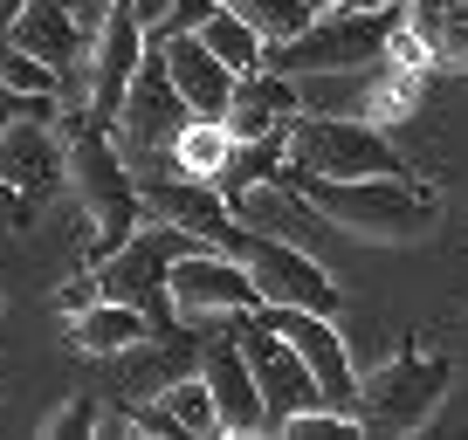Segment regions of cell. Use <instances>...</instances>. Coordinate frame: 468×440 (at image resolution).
<instances>
[{
	"label": "cell",
	"instance_id": "obj_1",
	"mask_svg": "<svg viewBox=\"0 0 468 440\" xmlns=\"http://www.w3.org/2000/svg\"><path fill=\"white\" fill-rule=\"evenodd\" d=\"M62 138H69V186L83 193V214H90V268L111 262L124 241L138 235L145 220V186L132 179V165L117 159V138L103 118H62Z\"/></svg>",
	"mask_w": 468,
	"mask_h": 440
},
{
	"label": "cell",
	"instance_id": "obj_2",
	"mask_svg": "<svg viewBox=\"0 0 468 440\" xmlns=\"http://www.w3.org/2000/svg\"><path fill=\"white\" fill-rule=\"evenodd\" d=\"M290 179L317 200V214L331 227H351V235H366V241H420L434 227V193L413 186L407 173H372V179L290 173Z\"/></svg>",
	"mask_w": 468,
	"mask_h": 440
},
{
	"label": "cell",
	"instance_id": "obj_3",
	"mask_svg": "<svg viewBox=\"0 0 468 440\" xmlns=\"http://www.w3.org/2000/svg\"><path fill=\"white\" fill-rule=\"evenodd\" d=\"M407 21V0L399 7H324L303 35L290 42H269V69L282 76H345V69H366V62L386 56L393 28Z\"/></svg>",
	"mask_w": 468,
	"mask_h": 440
},
{
	"label": "cell",
	"instance_id": "obj_4",
	"mask_svg": "<svg viewBox=\"0 0 468 440\" xmlns=\"http://www.w3.org/2000/svg\"><path fill=\"white\" fill-rule=\"evenodd\" d=\"M290 173L317 179H372V173H407L393 138L372 118H345V110H296L290 118Z\"/></svg>",
	"mask_w": 468,
	"mask_h": 440
},
{
	"label": "cell",
	"instance_id": "obj_5",
	"mask_svg": "<svg viewBox=\"0 0 468 440\" xmlns=\"http://www.w3.org/2000/svg\"><path fill=\"white\" fill-rule=\"evenodd\" d=\"M448 385H454L448 358H427L420 344H399L379 372H366V385H358V420H366L372 434H420V426L434 420V406L448 399Z\"/></svg>",
	"mask_w": 468,
	"mask_h": 440
},
{
	"label": "cell",
	"instance_id": "obj_6",
	"mask_svg": "<svg viewBox=\"0 0 468 440\" xmlns=\"http://www.w3.org/2000/svg\"><path fill=\"white\" fill-rule=\"evenodd\" d=\"M186 248H207L200 235H186V227H173V220H152V227H138L124 248L111 255V262H97V276H103V296H124V303H138L152 323H179V309H173V262Z\"/></svg>",
	"mask_w": 468,
	"mask_h": 440
},
{
	"label": "cell",
	"instance_id": "obj_7",
	"mask_svg": "<svg viewBox=\"0 0 468 440\" xmlns=\"http://www.w3.org/2000/svg\"><path fill=\"white\" fill-rule=\"evenodd\" d=\"M62 186H69V138H62V124L15 118L0 131V193H7V220L28 227L35 206L56 200Z\"/></svg>",
	"mask_w": 468,
	"mask_h": 440
},
{
	"label": "cell",
	"instance_id": "obj_8",
	"mask_svg": "<svg viewBox=\"0 0 468 440\" xmlns=\"http://www.w3.org/2000/svg\"><path fill=\"white\" fill-rule=\"evenodd\" d=\"M186 124H193V103L179 97L173 69H165L159 42H152V56L138 62L132 89H124V110H117V145L138 152V165H159V159H173Z\"/></svg>",
	"mask_w": 468,
	"mask_h": 440
},
{
	"label": "cell",
	"instance_id": "obj_9",
	"mask_svg": "<svg viewBox=\"0 0 468 440\" xmlns=\"http://www.w3.org/2000/svg\"><path fill=\"white\" fill-rule=\"evenodd\" d=\"M234 330H241V344H249L255 385H262V406H269V434H276L282 420H296V413L324 406V385H317V372L303 365V351H296V344L282 338V330L262 317V309L234 317Z\"/></svg>",
	"mask_w": 468,
	"mask_h": 440
},
{
	"label": "cell",
	"instance_id": "obj_10",
	"mask_svg": "<svg viewBox=\"0 0 468 440\" xmlns=\"http://www.w3.org/2000/svg\"><path fill=\"white\" fill-rule=\"evenodd\" d=\"M173 309L186 323H214V317H249L262 309V289H255L249 262L228 248H186L173 262Z\"/></svg>",
	"mask_w": 468,
	"mask_h": 440
},
{
	"label": "cell",
	"instance_id": "obj_11",
	"mask_svg": "<svg viewBox=\"0 0 468 440\" xmlns=\"http://www.w3.org/2000/svg\"><path fill=\"white\" fill-rule=\"evenodd\" d=\"M152 56V35L145 21H138L132 0H111L97 21V42H90V118L117 124V110H124V89H132L138 62Z\"/></svg>",
	"mask_w": 468,
	"mask_h": 440
},
{
	"label": "cell",
	"instance_id": "obj_12",
	"mask_svg": "<svg viewBox=\"0 0 468 440\" xmlns=\"http://www.w3.org/2000/svg\"><path fill=\"white\" fill-rule=\"evenodd\" d=\"M241 262H249L262 303H290V309H324V317H337V282L310 262L303 241H276V235H255V227H249Z\"/></svg>",
	"mask_w": 468,
	"mask_h": 440
},
{
	"label": "cell",
	"instance_id": "obj_13",
	"mask_svg": "<svg viewBox=\"0 0 468 440\" xmlns=\"http://www.w3.org/2000/svg\"><path fill=\"white\" fill-rule=\"evenodd\" d=\"M262 317L303 351V365L317 372V385H324V406L358 413V385L366 379L351 372V351H345V338H337V323L324 317V309H290V303H262Z\"/></svg>",
	"mask_w": 468,
	"mask_h": 440
},
{
	"label": "cell",
	"instance_id": "obj_14",
	"mask_svg": "<svg viewBox=\"0 0 468 440\" xmlns=\"http://www.w3.org/2000/svg\"><path fill=\"white\" fill-rule=\"evenodd\" d=\"M200 372H207V385H214V406H220V426H228V434H269V406H262V385H255L241 330H214L207 351H200Z\"/></svg>",
	"mask_w": 468,
	"mask_h": 440
},
{
	"label": "cell",
	"instance_id": "obj_15",
	"mask_svg": "<svg viewBox=\"0 0 468 440\" xmlns=\"http://www.w3.org/2000/svg\"><path fill=\"white\" fill-rule=\"evenodd\" d=\"M303 110V76H282V69H249L234 83V103H228V131L234 145H249V138H269Z\"/></svg>",
	"mask_w": 468,
	"mask_h": 440
},
{
	"label": "cell",
	"instance_id": "obj_16",
	"mask_svg": "<svg viewBox=\"0 0 468 440\" xmlns=\"http://www.w3.org/2000/svg\"><path fill=\"white\" fill-rule=\"evenodd\" d=\"M159 56H165V69H173L179 97L193 103V118H228L234 83H241V76H234L200 35H159Z\"/></svg>",
	"mask_w": 468,
	"mask_h": 440
},
{
	"label": "cell",
	"instance_id": "obj_17",
	"mask_svg": "<svg viewBox=\"0 0 468 440\" xmlns=\"http://www.w3.org/2000/svg\"><path fill=\"white\" fill-rule=\"evenodd\" d=\"M234 214H241V227L276 235V241H310V235H317V220H324L317 200H310L290 173H282V179H262V186H249V193H234Z\"/></svg>",
	"mask_w": 468,
	"mask_h": 440
},
{
	"label": "cell",
	"instance_id": "obj_18",
	"mask_svg": "<svg viewBox=\"0 0 468 440\" xmlns=\"http://www.w3.org/2000/svg\"><path fill=\"white\" fill-rule=\"evenodd\" d=\"M152 330H159V323H152L138 303H124V296H97L83 317H69V344L90 351V358H124L132 344H145Z\"/></svg>",
	"mask_w": 468,
	"mask_h": 440
},
{
	"label": "cell",
	"instance_id": "obj_19",
	"mask_svg": "<svg viewBox=\"0 0 468 440\" xmlns=\"http://www.w3.org/2000/svg\"><path fill=\"white\" fill-rule=\"evenodd\" d=\"M407 28L427 42L434 69L468 76V0H407Z\"/></svg>",
	"mask_w": 468,
	"mask_h": 440
},
{
	"label": "cell",
	"instance_id": "obj_20",
	"mask_svg": "<svg viewBox=\"0 0 468 440\" xmlns=\"http://www.w3.org/2000/svg\"><path fill=\"white\" fill-rule=\"evenodd\" d=\"M228 159H234L228 118H193L186 131H179V145H173V165H179V173H193V179H220V173H228Z\"/></svg>",
	"mask_w": 468,
	"mask_h": 440
},
{
	"label": "cell",
	"instance_id": "obj_21",
	"mask_svg": "<svg viewBox=\"0 0 468 440\" xmlns=\"http://www.w3.org/2000/svg\"><path fill=\"white\" fill-rule=\"evenodd\" d=\"M200 42L214 48V56L228 62L234 76H249V69H262V62H269V42H262V28H255V21H241V15L228 7V0H220V15L200 28Z\"/></svg>",
	"mask_w": 468,
	"mask_h": 440
},
{
	"label": "cell",
	"instance_id": "obj_22",
	"mask_svg": "<svg viewBox=\"0 0 468 440\" xmlns=\"http://www.w3.org/2000/svg\"><path fill=\"white\" fill-rule=\"evenodd\" d=\"M0 83L15 89V97H69V89H76L56 62H42L35 48H21V42H0Z\"/></svg>",
	"mask_w": 468,
	"mask_h": 440
},
{
	"label": "cell",
	"instance_id": "obj_23",
	"mask_svg": "<svg viewBox=\"0 0 468 440\" xmlns=\"http://www.w3.org/2000/svg\"><path fill=\"white\" fill-rule=\"evenodd\" d=\"M159 399L173 406V420L186 426L193 440H214V434H228V426H220V406H214V385H207V372H186V379H173Z\"/></svg>",
	"mask_w": 468,
	"mask_h": 440
},
{
	"label": "cell",
	"instance_id": "obj_24",
	"mask_svg": "<svg viewBox=\"0 0 468 440\" xmlns=\"http://www.w3.org/2000/svg\"><path fill=\"white\" fill-rule=\"evenodd\" d=\"M228 7L241 21H255L262 42H290V35H303L317 21V0H228Z\"/></svg>",
	"mask_w": 468,
	"mask_h": 440
},
{
	"label": "cell",
	"instance_id": "obj_25",
	"mask_svg": "<svg viewBox=\"0 0 468 440\" xmlns=\"http://www.w3.org/2000/svg\"><path fill=\"white\" fill-rule=\"evenodd\" d=\"M276 434L282 440H345V434H366V420H358V413H337V406H310V413H296V420H282Z\"/></svg>",
	"mask_w": 468,
	"mask_h": 440
},
{
	"label": "cell",
	"instance_id": "obj_26",
	"mask_svg": "<svg viewBox=\"0 0 468 440\" xmlns=\"http://www.w3.org/2000/svg\"><path fill=\"white\" fill-rule=\"evenodd\" d=\"M97 426H103V406H97L90 393H76V399H62V406L48 413L35 434H42V440H76V434H97Z\"/></svg>",
	"mask_w": 468,
	"mask_h": 440
},
{
	"label": "cell",
	"instance_id": "obj_27",
	"mask_svg": "<svg viewBox=\"0 0 468 440\" xmlns=\"http://www.w3.org/2000/svg\"><path fill=\"white\" fill-rule=\"evenodd\" d=\"M214 15H220V0H173V15H165L159 35H200ZM159 35H152V42H159Z\"/></svg>",
	"mask_w": 468,
	"mask_h": 440
},
{
	"label": "cell",
	"instance_id": "obj_28",
	"mask_svg": "<svg viewBox=\"0 0 468 440\" xmlns=\"http://www.w3.org/2000/svg\"><path fill=\"white\" fill-rule=\"evenodd\" d=\"M97 296H103V276H97V268H83V276H69V282L56 289V309H62V317H83Z\"/></svg>",
	"mask_w": 468,
	"mask_h": 440
},
{
	"label": "cell",
	"instance_id": "obj_29",
	"mask_svg": "<svg viewBox=\"0 0 468 440\" xmlns=\"http://www.w3.org/2000/svg\"><path fill=\"white\" fill-rule=\"evenodd\" d=\"M132 7H138V21H145V35H159L165 15H173V0H132Z\"/></svg>",
	"mask_w": 468,
	"mask_h": 440
},
{
	"label": "cell",
	"instance_id": "obj_30",
	"mask_svg": "<svg viewBox=\"0 0 468 440\" xmlns=\"http://www.w3.org/2000/svg\"><path fill=\"white\" fill-rule=\"evenodd\" d=\"M21 118V97H15V89H7V83H0V131H7V124H15Z\"/></svg>",
	"mask_w": 468,
	"mask_h": 440
},
{
	"label": "cell",
	"instance_id": "obj_31",
	"mask_svg": "<svg viewBox=\"0 0 468 440\" xmlns=\"http://www.w3.org/2000/svg\"><path fill=\"white\" fill-rule=\"evenodd\" d=\"M69 7L83 15V28H90V21H103V7H111V0H69Z\"/></svg>",
	"mask_w": 468,
	"mask_h": 440
},
{
	"label": "cell",
	"instance_id": "obj_32",
	"mask_svg": "<svg viewBox=\"0 0 468 440\" xmlns=\"http://www.w3.org/2000/svg\"><path fill=\"white\" fill-rule=\"evenodd\" d=\"M21 7H28V0H0V35H7V28L21 21Z\"/></svg>",
	"mask_w": 468,
	"mask_h": 440
},
{
	"label": "cell",
	"instance_id": "obj_33",
	"mask_svg": "<svg viewBox=\"0 0 468 440\" xmlns=\"http://www.w3.org/2000/svg\"><path fill=\"white\" fill-rule=\"evenodd\" d=\"M351 7H399V0H351Z\"/></svg>",
	"mask_w": 468,
	"mask_h": 440
},
{
	"label": "cell",
	"instance_id": "obj_34",
	"mask_svg": "<svg viewBox=\"0 0 468 440\" xmlns=\"http://www.w3.org/2000/svg\"><path fill=\"white\" fill-rule=\"evenodd\" d=\"M324 7H345V0H317V15H324Z\"/></svg>",
	"mask_w": 468,
	"mask_h": 440
},
{
	"label": "cell",
	"instance_id": "obj_35",
	"mask_svg": "<svg viewBox=\"0 0 468 440\" xmlns=\"http://www.w3.org/2000/svg\"><path fill=\"white\" fill-rule=\"evenodd\" d=\"M0 200H7V193H0Z\"/></svg>",
	"mask_w": 468,
	"mask_h": 440
}]
</instances>
